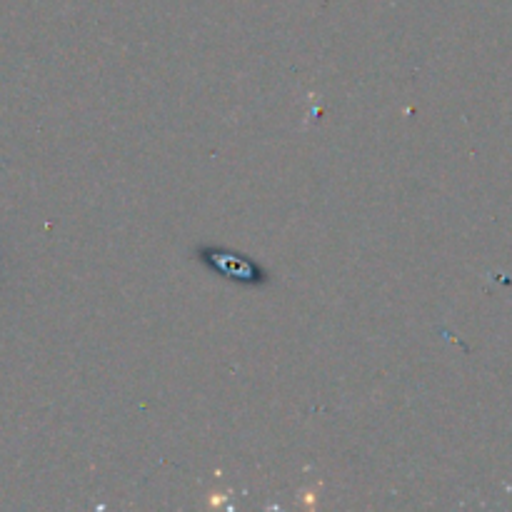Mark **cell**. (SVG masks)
Listing matches in <instances>:
<instances>
[{
    "label": "cell",
    "instance_id": "6da1fadb",
    "mask_svg": "<svg viewBox=\"0 0 512 512\" xmlns=\"http://www.w3.org/2000/svg\"><path fill=\"white\" fill-rule=\"evenodd\" d=\"M200 258L208 268H213L215 273L225 275V278L235 280L240 285H263L265 273L245 255L233 253V250L223 248H200Z\"/></svg>",
    "mask_w": 512,
    "mask_h": 512
}]
</instances>
